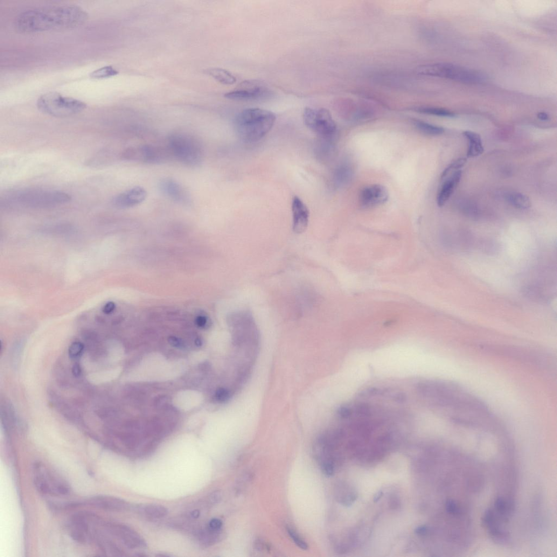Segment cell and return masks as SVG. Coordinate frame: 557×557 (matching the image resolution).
Wrapping results in <instances>:
<instances>
[{"mask_svg": "<svg viewBox=\"0 0 557 557\" xmlns=\"http://www.w3.org/2000/svg\"><path fill=\"white\" fill-rule=\"evenodd\" d=\"M222 521L219 519H212L208 522L207 528L212 531H219L221 530Z\"/></svg>", "mask_w": 557, "mask_h": 557, "instance_id": "obj_31", "label": "cell"}, {"mask_svg": "<svg viewBox=\"0 0 557 557\" xmlns=\"http://www.w3.org/2000/svg\"><path fill=\"white\" fill-rule=\"evenodd\" d=\"M462 176V171L459 170L441 181L442 185L437 196V203L438 206L442 207L447 203L460 182Z\"/></svg>", "mask_w": 557, "mask_h": 557, "instance_id": "obj_16", "label": "cell"}, {"mask_svg": "<svg viewBox=\"0 0 557 557\" xmlns=\"http://www.w3.org/2000/svg\"><path fill=\"white\" fill-rule=\"evenodd\" d=\"M169 341L170 344L174 347L180 348L184 347L183 341L176 337H170L169 339Z\"/></svg>", "mask_w": 557, "mask_h": 557, "instance_id": "obj_33", "label": "cell"}, {"mask_svg": "<svg viewBox=\"0 0 557 557\" xmlns=\"http://www.w3.org/2000/svg\"><path fill=\"white\" fill-rule=\"evenodd\" d=\"M171 156L168 149L151 145L135 146L125 150L123 157L128 161L148 164L162 163Z\"/></svg>", "mask_w": 557, "mask_h": 557, "instance_id": "obj_10", "label": "cell"}, {"mask_svg": "<svg viewBox=\"0 0 557 557\" xmlns=\"http://www.w3.org/2000/svg\"><path fill=\"white\" fill-rule=\"evenodd\" d=\"M389 194L386 188L381 185L368 186L360 194V203L364 208H370L384 204L387 201Z\"/></svg>", "mask_w": 557, "mask_h": 557, "instance_id": "obj_13", "label": "cell"}, {"mask_svg": "<svg viewBox=\"0 0 557 557\" xmlns=\"http://www.w3.org/2000/svg\"><path fill=\"white\" fill-rule=\"evenodd\" d=\"M303 121L306 127L325 140H331L337 133L336 122L326 108L306 107Z\"/></svg>", "mask_w": 557, "mask_h": 557, "instance_id": "obj_8", "label": "cell"}, {"mask_svg": "<svg viewBox=\"0 0 557 557\" xmlns=\"http://www.w3.org/2000/svg\"><path fill=\"white\" fill-rule=\"evenodd\" d=\"M72 372L75 377H79L81 374V368L80 365L78 364L74 365L72 369Z\"/></svg>", "mask_w": 557, "mask_h": 557, "instance_id": "obj_37", "label": "cell"}, {"mask_svg": "<svg viewBox=\"0 0 557 557\" xmlns=\"http://www.w3.org/2000/svg\"><path fill=\"white\" fill-rule=\"evenodd\" d=\"M235 343L244 348H256L260 341V333L252 313L242 310L232 313L229 317Z\"/></svg>", "mask_w": 557, "mask_h": 557, "instance_id": "obj_5", "label": "cell"}, {"mask_svg": "<svg viewBox=\"0 0 557 557\" xmlns=\"http://www.w3.org/2000/svg\"><path fill=\"white\" fill-rule=\"evenodd\" d=\"M275 121V115L270 110L259 108H246L235 118L236 134L243 142H258L272 129Z\"/></svg>", "mask_w": 557, "mask_h": 557, "instance_id": "obj_2", "label": "cell"}, {"mask_svg": "<svg viewBox=\"0 0 557 557\" xmlns=\"http://www.w3.org/2000/svg\"><path fill=\"white\" fill-rule=\"evenodd\" d=\"M287 531L290 535V537L295 543V544L303 550L308 549L309 548L307 543H306L294 530L290 527L287 528Z\"/></svg>", "mask_w": 557, "mask_h": 557, "instance_id": "obj_28", "label": "cell"}, {"mask_svg": "<svg viewBox=\"0 0 557 557\" xmlns=\"http://www.w3.org/2000/svg\"><path fill=\"white\" fill-rule=\"evenodd\" d=\"M83 350H84V345L79 342H75L69 347V357L73 359H77L81 356Z\"/></svg>", "mask_w": 557, "mask_h": 557, "instance_id": "obj_29", "label": "cell"}, {"mask_svg": "<svg viewBox=\"0 0 557 557\" xmlns=\"http://www.w3.org/2000/svg\"><path fill=\"white\" fill-rule=\"evenodd\" d=\"M420 75L454 80L466 84H480L486 80L484 74L448 63L423 65L417 69Z\"/></svg>", "mask_w": 557, "mask_h": 557, "instance_id": "obj_4", "label": "cell"}, {"mask_svg": "<svg viewBox=\"0 0 557 557\" xmlns=\"http://www.w3.org/2000/svg\"><path fill=\"white\" fill-rule=\"evenodd\" d=\"M417 113L422 114L433 115L442 117L453 118L456 116L454 113L448 109L433 107H419L415 108Z\"/></svg>", "mask_w": 557, "mask_h": 557, "instance_id": "obj_25", "label": "cell"}, {"mask_svg": "<svg viewBox=\"0 0 557 557\" xmlns=\"http://www.w3.org/2000/svg\"><path fill=\"white\" fill-rule=\"evenodd\" d=\"M413 123L418 130L426 135L437 136L442 134L444 131V129L442 127L422 121L415 120Z\"/></svg>", "mask_w": 557, "mask_h": 557, "instance_id": "obj_23", "label": "cell"}, {"mask_svg": "<svg viewBox=\"0 0 557 557\" xmlns=\"http://www.w3.org/2000/svg\"><path fill=\"white\" fill-rule=\"evenodd\" d=\"M273 95V92L266 83L250 80L242 82L238 88L226 93L225 96L231 100L252 101L266 99Z\"/></svg>", "mask_w": 557, "mask_h": 557, "instance_id": "obj_9", "label": "cell"}, {"mask_svg": "<svg viewBox=\"0 0 557 557\" xmlns=\"http://www.w3.org/2000/svg\"><path fill=\"white\" fill-rule=\"evenodd\" d=\"M428 529L426 526H421L416 528L415 533L418 535H426L428 532Z\"/></svg>", "mask_w": 557, "mask_h": 557, "instance_id": "obj_35", "label": "cell"}, {"mask_svg": "<svg viewBox=\"0 0 557 557\" xmlns=\"http://www.w3.org/2000/svg\"><path fill=\"white\" fill-rule=\"evenodd\" d=\"M37 105L41 112L60 118L79 114L87 107L84 102L57 92L47 93L40 96Z\"/></svg>", "mask_w": 557, "mask_h": 557, "instance_id": "obj_6", "label": "cell"}, {"mask_svg": "<svg viewBox=\"0 0 557 557\" xmlns=\"http://www.w3.org/2000/svg\"><path fill=\"white\" fill-rule=\"evenodd\" d=\"M293 214V230L298 234L303 233L309 224V211L304 202L297 196L294 197L292 203Z\"/></svg>", "mask_w": 557, "mask_h": 557, "instance_id": "obj_15", "label": "cell"}, {"mask_svg": "<svg viewBox=\"0 0 557 557\" xmlns=\"http://www.w3.org/2000/svg\"><path fill=\"white\" fill-rule=\"evenodd\" d=\"M88 503L100 509L113 512L125 511L130 508V504L127 501L111 496H96L90 499Z\"/></svg>", "mask_w": 557, "mask_h": 557, "instance_id": "obj_17", "label": "cell"}, {"mask_svg": "<svg viewBox=\"0 0 557 557\" xmlns=\"http://www.w3.org/2000/svg\"><path fill=\"white\" fill-rule=\"evenodd\" d=\"M167 149L171 156L185 165L196 167L203 162V147L198 139L191 135L172 134L168 138Z\"/></svg>", "mask_w": 557, "mask_h": 557, "instance_id": "obj_3", "label": "cell"}, {"mask_svg": "<svg viewBox=\"0 0 557 557\" xmlns=\"http://www.w3.org/2000/svg\"><path fill=\"white\" fill-rule=\"evenodd\" d=\"M207 73L224 85H232L237 81L236 78L231 73L224 69H211L208 70Z\"/></svg>", "mask_w": 557, "mask_h": 557, "instance_id": "obj_21", "label": "cell"}, {"mask_svg": "<svg viewBox=\"0 0 557 557\" xmlns=\"http://www.w3.org/2000/svg\"><path fill=\"white\" fill-rule=\"evenodd\" d=\"M463 135L469 141L468 158L475 157L483 154L484 148L481 137L479 134L476 132L466 131L463 132Z\"/></svg>", "mask_w": 557, "mask_h": 557, "instance_id": "obj_18", "label": "cell"}, {"mask_svg": "<svg viewBox=\"0 0 557 557\" xmlns=\"http://www.w3.org/2000/svg\"><path fill=\"white\" fill-rule=\"evenodd\" d=\"M88 18V13L78 6L45 7L20 14L15 26L19 32L34 33L73 29L86 23Z\"/></svg>", "mask_w": 557, "mask_h": 557, "instance_id": "obj_1", "label": "cell"}, {"mask_svg": "<svg viewBox=\"0 0 557 557\" xmlns=\"http://www.w3.org/2000/svg\"><path fill=\"white\" fill-rule=\"evenodd\" d=\"M222 499L221 492L218 490L215 491L211 493L210 496H209V502L212 505H216L220 502Z\"/></svg>", "mask_w": 557, "mask_h": 557, "instance_id": "obj_32", "label": "cell"}, {"mask_svg": "<svg viewBox=\"0 0 557 557\" xmlns=\"http://www.w3.org/2000/svg\"><path fill=\"white\" fill-rule=\"evenodd\" d=\"M138 513L150 519H159L164 518L169 511L163 506L155 504L138 506L136 509Z\"/></svg>", "mask_w": 557, "mask_h": 557, "instance_id": "obj_19", "label": "cell"}, {"mask_svg": "<svg viewBox=\"0 0 557 557\" xmlns=\"http://www.w3.org/2000/svg\"><path fill=\"white\" fill-rule=\"evenodd\" d=\"M116 308V305L113 302H109L104 306L103 309V312L105 313L106 314H109V313L112 312Z\"/></svg>", "mask_w": 557, "mask_h": 557, "instance_id": "obj_34", "label": "cell"}, {"mask_svg": "<svg viewBox=\"0 0 557 557\" xmlns=\"http://www.w3.org/2000/svg\"><path fill=\"white\" fill-rule=\"evenodd\" d=\"M159 189L164 196L180 205H189L191 203L190 194L176 180L171 178H164L160 181Z\"/></svg>", "mask_w": 557, "mask_h": 557, "instance_id": "obj_12", "label": "cell"}, {"mask_svg": "<svg viewBox=\"0 0 557 557\" xmlns=\"http://www.w3.org/2000/svg\"><path fill=\"white\" fill-rule=\"evenodd\" d=\"M467 161V159L465 158H460L455 161L451 163L442 173L441 177V181L449 177L452 173H454L456 170L462 168Z\"/></svg>", "mask_w": 557, "mask_h": 557, "instance_id": "obj_27", "label": "cell"}, {"mask_svg": "<svg viewBox=\"0 0 557 557\" xmlns=\"http://www.w3.org/2000/svg\"><path fill=\"white\" fill-rule=\"evenodd\" d=\"M200 512L199 511L196 510L193 511L191 513V516L193 519H197L199 517Z\"/></svg>", "mask_w": 557, "mask_h": 557, "instance_id": "obj_39", "label": "cell"}, {"mask_svg": "<svg viewBox=\"0 0 557 557\" xmlns=\"http://www.w3.org/2000/svg\"><path fill=\"white\" fill-rule=\"evenodd\" d=\"M353 176V169L349 164H343L337 170L336 174V181L340 185H344L349 183Z\"/></svg>", "mask_w": 557, "mask_h": 557, "instance_id": "obj_24", "label": "cell"}, {"mask_svg": "<svg viewBox=\"0 0 557 557\" xmlns=\"http://www.w3.org/2000/svg\"><path fill=\"white\" fill-rule=\"evenodd\" d=\"M147 196V191L144 188L136 186L118 195L114 199L113 204L118 208H129L143 203Z\"/></svg>", "mask_w": 557, "mask_h": 557, "instance_id": "obj_14", "label": "cell"}, {"mask_svg": "<svg viewBox=\"0 0 557 557\" xmlns=\"http://www.w3.org/2000/svg\"><path fill=\"white\" fill-rule=\"evenodd\" d=\"M381 495H382V492H380L379 493H378L377 494V496H375L374 500V501L378 500L381 497Z\"/></svg>", "mask_w": 557, "mask_h": 557, "instance_id": "obj_40", "label": "cell"}, {"mask_svg": "<svg viewBox=\"0 0 557 557\" xmlns=\"http://www.w3.org/2000/svg\"><path fill=\"white\" fill-rule=\"evenodd\" d=\"M207 318L204 316H198L196 319V324L200 327H204L207 323Z\"/></svg>", "mask_w": 557, "mask_h": 557, "instance_id": "obj_36", "label": "cell"}, {"mask_svg": "<svg viewBox=\"0 0 557 557\" xmlns=\"http://www.w3.org/2000/svg\"><path fill=\"white\" fill-rule=\"evenodd\" d=\"M9 200L12 203L26 207L47 208L68 203L71 197L59 191L26 190L13 194Z\"/></svg>", "mask_w": 557, "mask_h": 557, "instance_id": "obj_7", "label": "cell"}, {"mask_svg": "<svg viewBox=\"0 0 557 557\" xmlns=\"http://www.w3.org/2000/svg\"><path fill=\"white\" fill-rule=\"evenodd\" d=\"M508 201L514 207L525 210L531 206V202L526 195L520 193H513L508 195Z\"/></svg>", "mask_w": 557, "mask_h": 557, "instance_id": "obj_22", "label": "cell"}, {"mask_svg": "<svg viewBox=\"0 0 557 557\" xmlns=\"http://www.w3.org/2000/svg\"><path fill=\"white\" fill-rule=\"evenodd\" d=\"M224 535L221 530L212 531L207 528L205 530L200 531L197 535L200 544L205 547L217 544L224 539Z\"/></svg>", "mask_w": 557, "mask_h": 557, "instance_id": "obj_20", "label": "cell"}, {"mask_svg": "<svg viewBox=\"0 0 557 557\" xmlns=\"http://www.w3.org/2000/svg\"><path fill=\"white\" fill-rule=\"evenodd\" d=\"M215 399L220 402H225L227 401L230 397H231V393L228 391L227 389L224 388H220L217 389L216 393H215Z\"/></svg>", "mask_w": 557, "mask_h": 557, "instance_id": "obj_30", "label": "cell"}, {"mask_svg": "<svg viewBox=\"0 0 557 557\" xmlns=\"http://www.w3.org/2000/svg\"><path fill=\"white\" fill-rule=\"evenodd\" d=\"M196 344L197 346H201V345H202V342H201V340L199 339H197L196 340Z\"/></svg>", "mask_w": 557, "mask_h": 557, "instance_id": "obj_41", "label": "cell"}, {"mask_svg": "<svg viewBox=\"0 0 557 557\" xmlns=\"http://www.w3.org/2000/svg\"><path fill=\"white\" fill-rule=\"evenodd\" d=\"M118 72L112 66H106L101 68L90 74V77L93 79H106L118 74Z\"/></svg>", "mask_w": 557, "mask_h": 557, "instance_id": "obj_26", "label": "cell"}, {"mask_svg": "<svg viewBox=\"0 0 557 557\" xmlns=\"http://www.w3.org/2000/svg\"><path fill=\"white\" fill-rule=\"evenodd\" d=\"M538 118L541 121H546L549 119V116L545 113H540L538 115Z\"/></svg>", "mask_w": 557, "mask_h": 557, "instance_id": "obj_38", "label": "cell"}, {"mask_svg": "<svg viewBox=\"0 0 557 557\" xmlns=\"http://www.w3.org/2000/svg\"><path fill=\"white\" fill-rule=\"evenodd\" d=\"M109 533L121 541L124 545L131 549L147 546L144 539L133 529L124 525L104 523Z\"/></svg>", "mask_w": 557, "mask_h": 557, "instance_id": "obj_11", "label": "cell"}]
</instances>
